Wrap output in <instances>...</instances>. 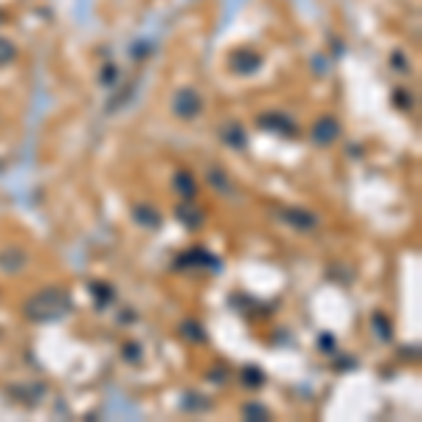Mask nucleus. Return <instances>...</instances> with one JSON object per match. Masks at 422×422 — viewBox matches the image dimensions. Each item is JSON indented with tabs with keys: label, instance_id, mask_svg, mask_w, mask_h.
Returning a JSON list of instances; mask_svg holds the SVG:
<instances>
[{
	"label": "nucleus",
	"instance_id": "obj_1",
	"mask_svg": "<svg viewBox=\"0 0 422 422\" xmlns=\"http://www.w3.org/2000/svg\"><path fill=\"white\" fill-rule=\"evenodd\" d=\"M71 313V296L59 287H45L40 293H34L25 301L23 315L34 324H48V321H59L63 315Z\"/></svg>",
	"mask_w": 422,
	"mask_h": 422
},
{
	"label": "nucleus",
	"instance_id": "obj_2",
	"mask_svg": "<svg viewBox=\"0 0 422 422\" xmlns=\"http://www.w3.org/2000/svg\"><path fill=\"white\" fill-rule=\"evenodd\" d=\"M172 110H175V115H180V118H195L200 110H203V102H200V96H197V90L195 87H180L177 93H175V102H172Z\"/></svg>",
	"mask_w": 422,
	"mask_h": 422
},
{
	"label": "nucleus",
	"instance_id": "obj_3",
	"mask_svg": "<svg viewBox=\"0 0 422 422\" xmlns=\"http://www.w3.org/2000/svg\"><path fill=\"white\" fill-rule=\"evenodd\" d=\"M338 133H341L338 122H335L333 115H326V118H321V122H315V127H313V141H315L318 146H329V144L338 138Z\"/></svg>",
	"mask_w": 422,
	"mask_h": 422
},
{
	"label": "nucleus",
	"instance_id": "obj_4",
	"mask_svg": "<svg viewBox=\"0 0 422 422\" xmlns=\"http://www.w3.org/2000/svg\"><path fill=\"white\" fill-rule=\"evenodd\" d=\"M259 65H262V59H259L254 51H236V54L231 56V71H234V74L248 76V74L259 71Z\"/></svg>",
	"mask_w": 422,
	"mask_h": 422
},
{
	"label": "nucleus",
	"instance_id": "obj_5",
	"mask_svg": "<svg viewBox=\"0 0 422 422\" xmlns=\"http://www.w3.org/2000/svg\"><path fill=\"white\" fill-rule=\"evenodd\" d=\"M172 186H175V192H177L180 197H184V200H195V195H197V184H195V177H192L186 169L175 172Z\"/></svg>",
	"mask_w": 422,
	"mask_h": 422
},
{
	"label": "nucleus",
	"instance_id": "obj_6",
	"mask_svg": "<svg viewBox=\"0 0 422 422\" xmlns=\"http://www.w3.org/2000/svg\"><path fill=\"white\" fill-rule=\"evenodd\" d=\"M25 262H28V256L20 248H6L0 254V270H6V274H17V270L25 267Z\"/></svg>",
	"mask_w": 422,
	"mask_h": 422
},
{
	"label": "nucleus",
	"instance_id": "obj_7",
	"mask_svg": "<svg viewBox=\"0 0 422 422\" xmlns=\"http://www.w3.org/2000/svg\"><path fill=\"white\" fill-rule=\"evenodd\" d=\"M259 124L265 127V130H279V133H287V135H293L296 130V124L290 122V118H285L282 113H265V115H259Z\"/></svg>",
	"mask_w": 422,
	"mask_h": 422
},
{
	"label": "nucleus",
	"instance_id": "obj_8",
	"mask_svg": "<svg viewBox=\"0 0 422 422\" xmlns=\"http://www.w3.org/2000/svg\"><path fill=\"white\" fill-rule=\"evenodd\" d=\"M285 220L296 228H315L318 225V217L310 214V211H298V208H287L285 211Z\"/></svg>",
	"mask_w": 422,
	"mask_h": 422
},
{
	"label": "nucleus",
	"instance_id": "obj_9",
	"mask_svg": "<svg viewBox=\"0 0 422 422\" xmlns=\"http://www.w3.org/2000/svg\"><path fill=\"white\" fill-rule=\"evenodd\" d=\"M135 223H141V225H146V228H158V225H161V217H158L155 208L138 206V208H135Z\"/></svg>",
	"mask_w": 422,
	"mask_h": 422
},
{
	"label": "nucleus",
	"instance_id": "obj_10",
	"mask_svg": "<svg viewBox=\"0 0 422 422\" xmlns=\"http://www.w3.org/2000/svg\"><path fill=\"white\" fill-rule=\"evenodd\" d=\"M223 138H225V144H231L234 149H243V146H245V133H243V127H239V124H228L225 133H223Z\"/></svg>",
	"mask_w": 422,
	"mask_h": 422
},
{
	"label": "nucleus",
	"instance_id": "obj_11",
	"mask_svg": "<svg viewBox=\"0 0 422 422\" xmlns=\"http://www.w3.org/2000/svg\"><path fill=\"white\" fill-rule=\"evenodd\" d=\"M177 217H180V223L189 225V228H200L203 225V214H200V211H192L186 206H177Z\"/></svg>",
	"mask_w": 422,
	"mask_h": 422
},
{
	"label": "nucleus",
	"instance_id": "obj_12",
	"mask_svg": "<svg viewBox=\"0 0 422 422\" xmlns=\"http://www.w3.org/2000/svg\"><path fill=\"white\" fill-rule=\"evenodd\" d=\"M208 184L214 186L220 195H231V192H234L231 184L225 180V175H223V169H208Z\"/></svg>",
	"mask_w": 422,
	"mask_h": 422
},
{
	"label": "nucleus",
	"instance_id": "obj_13",
	"mask_svg": "<svg viewBox=\"0 0 422 422\" xmlns=\"http://www.w3.org/2000/svg\"><path fill=\"white\" fill-rule=\"evenodd\" d=\"M180 335H184V338H189V341H206L203 326H200V324H195V321L180 324Z\"/></svg>",
	"mask_w": 422,
	"mask_h": 422
},
{
	"label": "nucleus",
	"instance_id": "obj_14",
	"mask_svg": "<svg viewBox=\"0 0 422 422\" xmlns=\"http://www.w3.org/2000/svg\"><path fill=\"white\" fill-rule=\"evenodd\" d=\"M14 45L9 43V40H3V37H0V65H9L12 63V59H14Z\"/></svg>",
	"mask_w": 422,
	"mask_h": 422
},
{
	"label": "nucleus",
	"instance_id": "obj_15",
	"mask_svg": "<svg viewBox=\"0 0 422 422\" xmlns=\"http://www.w3.org/2000/svg\"><path fill=\"white\" fill-rule=\"evenodd\" d=\"M243 414H245L248 419H254V417H256V419H267V417H270V414H267V408H265V406H259V403H248V406L243 408Z\"/></svg>",
	"mask_w": 422,
	"mask_h": 422
},
{
	"label": "nucleus",
	"instance_id": "obj_16",
	"mask_svg": "<svg viewBox=\"0 0 422 422\" xmlns=\"http://www.w3.org/2000/svg\"><path fill=\"white\" fill-rule=\"evenodd\" d=\"M375 326H380V329H377V335H380L383 341H388V338H391V324H386V321H383V315H375Z\"/></svg>",
	"mask_w": 422,
	"mask_h": 422
},
{
	"label": "nucleus",
	"instance_id": "obj_17",
	"mask_svg": "<svg viewBox=\"0 0 422 422\" xmlns=\"http://www.w3.org/2000/svg\"><path fill=\"white\" fill-rule=\"evenodd\" d=\"M262 380H265V377H262L259 369H245V383H248V386H262Z\"/></svg>",
	"mask_w": 422,
	"mask_h": 422
},
{
	"label": "nucleus",
	"instance_id": "obj_18",
	"mask_svg": "<svg viewBox=\"0 0 422 422\" xmlns=\"http://www.w3.org/2000/svg\"><path fill=\"white\" fill-rule=\"evenodd\" d=\"M127 360H138V346L135 344L127 346Z\"/></svg>",
	"mask_w": 422,
	"mask_h": 422
}]
</instances>
